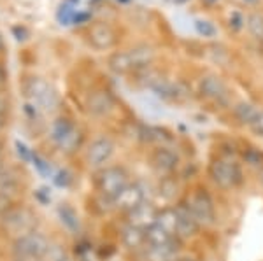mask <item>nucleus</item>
<instances>
[{
	"label": "nucleus",
	"mask_w": 263,
	"mask_h": 261,
	"mask_svg": "<svg viewBox=\"0 0 263 261\" xmlns=\"http://www.w3.org/2000/svg\"><path fill=\"white\" fill-rule=\"evenodd\" d=\"M35 217L32 216L30 212L27 210H20V209H14V210H6V225L9 226L11 230L18 231V233H32L35 231Z\"/></svg>",
	"instance_id": "obj_12"
},
{
	"label": "nucleus",
	"mask_w": 263,
	"mask_h": 261,
	"mask_svg": "<svg viewBox=\"0 0 263 261\" xmlns=\"http://www.w3.org/2000/svg\"><path fill=\"white\" fill-rule=\"evenodd\" d=\"M158 214H160V210L156 209L155 205L144 200L141 205L128 210V225L146 231L147 228H151L153 225H156Z\"/></svg>",
	"instance_id": "obj_9"
},
{
	"label": "nucleus",
	"mask_w": 263,
	"mask_h": 261,
	"mask_svg": "<svg viewBox=\"0 0 263 261\" xmlns=\"http://www.w3.org/2000/svg\"><path fill=\"white\" fill-rule=\"evenodd\" d=\"M7 111H9V102H7L6 96H4L2 93H0V116L6 117Z\"/></svg>",
	"instance_id": "obj_36"
},
{
	"label": "nucleus",
	"mask_w": 263,
	"mask_h": 261,
	"mask_svg": "<svg viewBox=\"0 0 263 261\" xmlns=\"http://www.w3.org/2000/svg\"><path fill=\"white\" fill-rule=\"evenodd\" d=\"M114 153V142L109 137H99L91 142L86 151V159L91 167H102L111 159Z\"/></svg>",
	"instance_id": "obj_10"
},
{
	"label": "nucleus",
	"mask_w": 263,
	"mask_h": 261,
	"mask_svg": "<svg viewBox=\"0 0 263 261\" xmlns=\"http://www.w3.org/2000/svg\"><path fill=\"white\" fill-rule=\"evenodd\" d=\"M144 202V191L141 186L137 184H128L116 198L112 200V205L118 209H123V210H132L135 209L137 205H141Z\"/></svg>",
	"instance_id": "obj_13"
},
{
	"label": "nucleus",
	"mask_w": 263,
	"mask_h": 261,
	"mask_svg": "<svg viewBox=\"0 0 263 261\" xmlns=\"http://www.w3.org/2000/svg\"><path fill=\"white\" fill-rule=\"evenodd\" d=\"M176 210H177V217H179V221H177L176 237H179V238L195 237V235L198 233V230H200V225L197 223V219H195L192 214H190V210L186 209L184 204L177 205Z\"/></svg>",
	"instance_id": "obj_15"
},
{
	"label": "nucleus",
	"mask_w": 263,
	"mask_h": 261,
	"mask_svg": "<svg viewBox=\"0 0 263 261\" xmlns=\"http://www.w3.org/2000/svg\"><path fill=\"white\" fill-rule=\"evenodd\" d=\"M16 153L18 156L23 159L25 163H32V158H33V151L28 149V146L21 140H16Z\"/></svg>",
	"instance_id": "obj_31"
},
{
	"label": "nucleus",
	"mask_w": 263,
	"mask_h": 261,
	"mask_svg": "<svg viewBox=\"0 0 263 261\" xmlns=\"http://www.w3.org/2000/svg\"><path fill=\"white\" fill-rule=\"evenodd\" d=\"M195 30L202 37H216V33H218L214 25L207 19H195Z\"/></svg>",
	"instance_id": "obj_27"
},
{
	"label": "nucleus",
	"mask_w": 263,
	"mask_h": 261,
	"mask_svg": "<svg viewBox=\"0 0 263 261\" xmlns=\"http://www.w3.org/2000/svg\"><path fill=\"white\" fill-rule=\"evenodd\" d=\"M109 69L116 74H128V72H134L135 67H134V60L130 56V51H118V53H112L109 56Z\"/></svg>",
	"instance_id": "obj_19"
},
{
	"label": "nucleus",
	"mask_w": 263,
	"mask_h": 261,
	"mask_svg": "<svg viewBox=\"0 0 263 261\" xmlns=\"http://www.w3.org/2000/svg\"><path fill=\"white\" fill-rule=\"evenodd\" d=\"M114 104H116L114 102V96L111 91H107V90H95L93 93H90V96H88V100H86L88 112L97 117H104V116L111 114Z\"/></svg>",
	"instance_id": "obj_11"
},
{
	"label": "nucleus",
	"mask_w": 263,
	"mask_h": 261,
	"mask_svg": "<svg viewBox=\"0 0 263 261\" xmlns=\"http://www.w3.org/2000/svg\"><path fill=\"white\" fill-rule=\"evenodd\" d=\"M51 138H53L62 149L72 151L76 146H79L81 133L76 130V126L72 125L70 119H67V117H58L53 123V126H51Z\"/></svg>",
	"instance_id": "obj_7"
},
{
	"label": "nucleus",
	"mask_w": 263,
	"mask_h": 261,
	"mask_svg": "<svg viewBox=\"0 0 263 261\" xmlns=\"http://www.w3.org/2000/svg\"><path fill=\"white\" fill-rule=\"evenodd\" d=\"M57 212H58V217H60L62 225L65 226L67 230L74 231V233L79 230L81 221H79V216H78V212H76L74 207H70L69 204H62V205H58Z\"/></svg>",
	"instance_id": "obj_21"
},
{
	"label": "nucleus",
	"mask_w": 263,
	"mask_h": 261,
	"mask_svg": "<svg viewBox=\"0 0 263 261\" xmlns=\"http://www.w3.org/2000/svg\"><path fill=\"white\" fill-rule=\"evenodd\" d=\"M46 258H48V261H70L69 254H67L62 246H49L48 252H46Z\"/></svg>",
	"instance_id": "obj_29"
},
{
	"label": "nucleus",
	"mask_w": 263,
	"mask_h": 261,
	"mask_svg": "<svg viewBox=\"0 0 263 261\" xmlns=\"http://www.w3.org/2000/svg\"><path fill=\"white\" fill-rule=\"evenodd\" d=\"M2 48H4V42H2V37H0V51H2Z\"/></svg>",
	"instance_id": "obj_42"
},
{
	"label": "nucleus",
	"mask_w": 263,
	"mask_h": 261,
	"mask_svg": "<svg viewBox=\"0 0 263 261\" xmlns=\"http://www.w3.org/2000/svg\"><path fill=\"white\" fill-rule=\"evenodd\" d=\"M4 126H6V117L0 116V132H2V130H4Z\"/></svg>",
	"instance_id": "obj_38"
},
{
	"label": "nucleus",
	"mask_w": 263,
	"mask_h": 261,
	"mask_svg": "<svg viewBox=\"0 0 263 261\" xmlns=\"http://www.w3.org/2000/svg\"><path fill=\"white\" fill-rule=\"evenodd\" d=\"M186 205V209L190 210V214L197 219L200 226H207L214 223V202L211 198V195L205 189L198 188L195 189L192 195H188L186 202H182Z\"/></svg>",
	"instance_id": "obj_2"
},
{
	"label": "nucleus",
	"mask_w": 263,
	"mask_h": 261,
	"mask_svg": "<svg viewBox=\"0 0 263 261\" xmlns=\"http://www.w3.org/2000/svg\"><path fill=\"white\" fill-rule=\"evenodd\" d=\"M260 183H261V186H263V168H260Z\"/></svg>",
	"instance_id": "obj_40"
},
{
	"label": "nucleus",
	"mask_w": 263,
	"mask_h": 261,
	"mask_svg": "<svg viewBox=\"0 0 263 261\" xmlns=\"http://www.w3.org/2000/svg\"><path fill=\"white\" fill-rule=\"evenodd\" d=\"M249 128H251L258 137H263V109L260 111V114H258V117L254 119V123L249 126Z\"/></svg>",
	"instance_id": "obj_35"
},
{
	"label": "nucleus",
	"mask_w": 263,
	"mask_h": 261,
	"mask_svg": "<svg viewBox=\"0 0 263 261\" xmlns=\"http://www.w3.org/2000/svg\"><path fill=\"white\" fill-rule=\"evenodd\" d=\"M128 51H130L132 60H134L135 70L146 69V67H149L153 63V60H155V49L147 44L134 46V48H130Z\"/></svg>",
	"instance_id": "obj_18"
},
{
	"label": "nucleus",
	"mask_w": 263,
	"mask_h": 261,
	"mask_svg": "<svg viewBox=\"0 0 263 261\" xmlns=\"http://www.w3.org/2000/svg\"><path fill=\"white\" fill-rule=\"evenodd\" d=\"M23 91L33 105L44 109L46 112H53L60 105L58 93L41 77H28L23 84Z\"/></svg>",
	"instance_id": "obj_1"
},
{
	"label": "nucleus",
	"mask_w": 263,
	"mask_h": 261,
	"mask_svg": "<svg viewBox=\"0 0 263 261\" xmlns=\"http://www.w3.org/2000/svg\"><path fill=\"white\" fill-rule=\"evenodd\" d=\"M151 163L160 174L168 175L176 170L177 165H179V158H177V154L174 153V151L167 149V147H160V149H156L155 153H153Z\"/></svg>",
	"instance_id": "obj_16"
},
{
	"label": "nucleus",
	"mask_w": 263,
	"mask_h": 261,
	"mask_svg": "<svg viewBox=\"0 0 263 261\" xmlns=\"http://www.w3.org/2000/svg\"><path fill=\"white\" fill-rule=\"evenodd\" d=\"M121 240L128 249H144L147 246L146 240V231L141 228H135V226H125L121 231Z\"/></svg>",
	"instance_id": "obj_17"
},
{
	"label": "nucleus",
	"mask_w": 263,
	"mask_h": 261,
	"mask_svg": "<svg viewBox=\"0 0 263 261\" xmlns=\"http://www.w3.org/2000/svg\"><path fill=\"white\" fill-rule=\"evenodd\" d=\"M246 27H248L249 35L253 37L254 41L263 42V14L260 12H251L246 18Z\"/></svg>",
	"instance_id": "obj_24"
},
{
	"label": "nucleus",
	"mask_w": 263,
	"mask_h": 261,
	"mask_svg": "<svg viewBox=\"0 0 263 261\" xmlns=\"http://www.w3.org/2000/svg\"><path fill=\"white\" fill-rule=\"evenodd\" d=\"M130 184L128 174L123 170L121 167H107L100 170L99 177H97V186L99 191L105 198L114 200L118 195Z\"/></svg>",
	"instance_id": "obj_5"
},
{
	"label": "nucleus",
	"mask_w": 263,
	"mask_h": 261,
	"mask_svg": "<svg viewBox=\"0 0 263 261\" xmlns=\"http://www.w3.org/2000/svg\"><path fill=\"white\" fill-rule=\"evenodd\" d=\"M32 165H33V168H35V170H37V174H39L41 177H44V179L53 177V167H51V163H49L46 158H42L41 154L33 153Z\"/></svg>",
	"instance_id": "obj_26"
},
{
	"label": "nucleus",
	"mask_w": 263,
	"mask_h": 261,
	"mask_svg": "<svg viewBox=\"0 0 263 261\" xmlns=\"http://www.w3.org/2000/svg\"><path fill=\"white\" fill-rule=\"evenodd\" d=\"M0 159H2V144H0Z\"/></svg>",
	"instance_id": "obj_43"
},
{
	"label": "nucleus",
	"mask_w": 263,
	"mask_h": 261,
	"mask_svg": "<svg viewBox=\"0 0 263 261\" xmlns=\"http://www.w3.org/2000/svg\"><path fill=\"white\" fill-rule=\"evenodd\" d=\"M146 240L147 246H165V244H171L172 240H176V237L168 233V231H165L162 226L153 225L151 228L146 230Z\"/></svg>",
	"instance_id": "obj_22"
},
{
	"label": "nucleus",
	"mask_w": 263,
	"mask_h": 261,
	"mask_svg": "<svg viewBox=\"0 0 263 261\" xmlns=\"http://www.w3.org/2000/svg\"><path fill=\"white\" fill-rule=\"evenodd\" d=\"M18 188H20V183L14 175L6 174V172L0 175V196L11 198V196H14L16 193H18Z\"/></svg>",
	"instance_id": "obj_25"
},
{
	"label": "nucleus",
	"mask_w": 263,
	"mask_h": 261,
	"mask_svg": "<svg viewBox=\"0 0 263 261\" xmlns=\"http://www.w3.org/2000/svg\"><path fill=\"white\" fill-rule=\"evenodd\" d=\"M4 174V167H2V159H0V175Z\"/></svg>",
	"instance_id": "obj_41"
},
{
	"label": "nucleus",
	"mask_w": 263,
	"mask_h": 261,
	"mask_svg": "<svg viewBox=\"0 0 263 261\" xmlns=\"http://www.w3.org/2000/svg\"><path fill=\"white\" fill-rule=\"evenodd\" d=\"M179 252V242L172 240L165 246H146L144 247V259L146 261H176Z\"/></svg>",
	"instance_id": "obj_14"
},
{
	"label": "nucleus",
	"mask_w": 263,
	"mask_h": 261,
	"mask_svg": "<svg viewBox=\"0 0 263 261\" xmlns=\"http://www.w3.org/2000/svg\"><path fill=\"white\" fill-rule=\"evenodd\" d=\"M205 4H209V6H214V4H218L219 0H203Z\"/></svg>",
	"instance_id": "obj_39"
},
{
	"label": "nucleus",
	"mask_w": 263,
	"mask_h": 261,
	"mask_svg": "<svg viewBox=\"0 0 263 261\" xmlns=\"http://www.w3.org/2000/svg\"><path fill=\"white\" fill-rule=\"evenodd\" d=\"M12 35H14V39L18 42H23L28 39V30L25 27H21V25H14L12 27Z\"/></svg>",
	"instance_id": "obj_34"
},
{
	"label": "nucleus",
	"mask_w": 263,
	"mask_h": 261,
	"mask_svg": "<svg viewBox=\"0 0 263 261\" xmlns=\"http://www.w3.org/2000/svg\"><path fill=\"white\" fill-rule=\"evenodd\" d=\"M244 159H246V163H249L251 167L263 168V153L261 151H258L256 147H249V149H246Z\"/></svg>",
	"instance_id": "obj_28"
},
{
	"label": "nucleus",
	"mask_w": 263,
	"mask_h": 261,
	"mask_svg": "<svg viewBox=\"0 0 263 261\" xmlns=\"http://www.w3.org/2000/svg\"><path fill=\"white\" fill-rule=\"evenodd\" d=\"M246 25V18L242 14H240L239 11H233L230 14V18H228V27H230L232 32H239L242 30V27Z\"/></svg>",
	"instance_id": "obj_30"
},
{
	"label": "nucleus",
	"mask_w": 263,
	"mask_h": 261,
	"mask_svg": "<svg viewBox=\"0 0 263 261\" xmlns=\"http://www.w3.org/2000/svg\"><path fill=\"white\" fill-rule=\"evenodd\" d=\"M177 4H181V2H186V0H176Z\"/></svg>",
	"instance_id": "obj_44"
},
{
	"label": "nucleus",
	"mask_w": 263,
	"mask_h": 261,
	"mask_svg": "<svg viewBox=\"0 0 263 261\" xmlns=\"http://www.w3.org/2000/svg\"><path fill=\"white\" fill-rule=\"evenodd\" d=\"M51 244L44 235L32 231L27 235H20L18 240L14 242V254L18 259L28 261V259H41L46 256Z\"/></svg>",
	"instance_id": "obj_4"
},
{
	"label": "nucleus",
	"mask_w": 263,
	"mask_h": 261,
	"mask_svg": "<svg viewBox=\"0 0 263 261\" xmlns=\"http://www.w3.org/2000/svg\"><path fill=\"white\" fill-rule=\"evenodd\" d=\"M200 91L207 100L221 105V107L230 105V91L218 75H203L200 79Z\"/></svg>",
	"instance_id": "obj_8"
},
{
	"label": "nucleus",
	"mask_w": 263,
	"mask_h": 261,
	"mask_svg": "<svg viewBox=\"0 0 263 261\" xmlns=\"http://www.w3.org/2000/svg\"><path fill=\"white\" fill-rule=\"evenodd\" d=\"M16 261H23V259H16Z\"/></svg>",
	"instance_id": "obj_45"
},
{
	"label": "nucleus",
	"mask_w": 263,
	"mask_h": 261,
	"mask_svg": "<svg viewBox=\"0 0 263 261\" xmlns=\"http://www.w3.org/2000/svg\"><path fill=\"white\" fill-rule=\"evenodd\" d=\"M74 16H76V12L70 6H62L60 11H58V21H62V25L70 23V21L74 19Z\"/></svg>",
	"instance_id": "obj_33"
},
{
	"label": "nucleus",
	"mask_w": 263,
	"mask_h": 261,
	"mask_svg": "<svg viewBox=\"0 0 263 261\" xmlns=\"http://www.w3.org/2000/svg\"><path fill=\"white\" fill-rule=\"evenodd\" d=\"M6 83H7V74H6V70H4V67L0 65V88H2Z\"/></svg>",
	"instance_id": "obj_37"
},
{
	"label": "nucleus",
	"mask_w": 263,
	"mask_h": 261,
	"mask_svg": "<svg viewBox=\"0 0 263 261\" xmlns=\"http://www.w3.org/2000/svg\"><path fill=\"white\" fill-rule=\"evenodd\" d=\"M88 42L97 51H107L118 44V32L112 25L105 21H97L88 28Z\"/></svg>",
	"instance_id": "obj_6"
},
{
	"label": "nucleus",
	"mask_w": 263,
	"mask_h": 261,
	"mask_svg": "<svg viewBox=\"0 0 263 261\" xmlns=\"http://www.w3.org/2000/svg\"><path fill=\"white\" fill-rule=\"evenodd\" d=\"M260 111L261 109L256 107V105L251 102H239L235 107H233V116H235L242 125L251 126L254 123V119L258 117V114H260Z\"/></svg>",
	"instance_id": "obj_20"
},
{
	"label": "nucleus",
	"mask_w": 263,
	"mask_h": 261,
	"mask_svg": "<svg viewBox=\"0 0 263 261\" xmlns=\"http://www.w3.org/2000/svg\"><path fill=\"white\" fill-rule=\"evenodd\" d=\"M209 175L214 180L216 186H219L221 189H232L239 186L240 180H242L240 167L235 162H232V159H224V158H218L211 163Z\"/></svg>",
	"instance_id": "obj_3"
},
{
	"label": "nucleus",
	"mask_w": 263,
	"mask_h": 261,
	"mask_svg": "<svg viewBox=\"0 0 263 261\" xmlns=\"http://www.w3.org/2000/svg\"><path fill=\"white\" fill-rule=\"evenodd\" d=\"M53 180H54V184H57L58 188H69L70 183H72V174L69 170H60L53 177Z\"/></svg>",
	"instance_id": "obj_32"
},
{
	"label": "nucleus",
	"mask_w": 263,
	"mask_h": 261,
	"mask_svg": "<svg viewBox=\"0 0 263 261\" xmlns=\"http://www.w3.org/2000/svg\"><path fill=\"white\" fill-rule=\"evenodd\" d=\"M177 221H179V217H177V210L176 209H165V210H162V212L158 214L156 225L162 226L165 231H168V233L176 237V233H177Z\"/></svg>",
	"instance_id": "obj_23"
}]
</instances>
